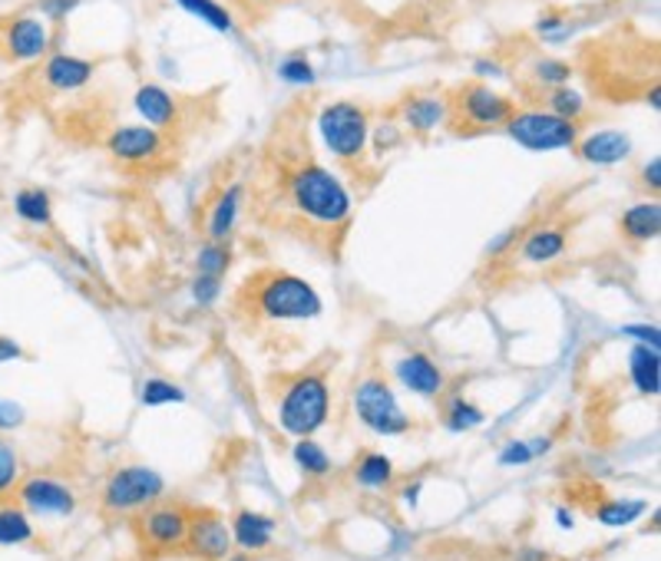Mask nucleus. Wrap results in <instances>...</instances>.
I'll use <instances>...</instances> for the list:
<instances>
[{
  "label": "nucleus",
  "mask_w": 661,
  "mask_h": 561,
  "mask_svg": "<svg viewBox=\"0 0 661 561\" xmlns=\"http://www.w3.org/2000/svg\"><path fill=\"white\" fill-rule=\"evenodd\" d=\"M288 198L305 218H311L314 225H324V228H338L351 218V192L324 165L295 169L288 179Z\"/></svg>",
  "instance_id": "obj_1"
},
{
  "label": "nucleus",
  "mask_w": 661,
  "mask_h": 561,
  "mask_svg": "<svg viewBox=\"0 0 661 561\" xmlns=\"http://www.w3.org/2000/svg\"><path fill=\"white\" fill-rule=\"evenodd\" d=\"M331 413V393H328V380L318 374H305L295 377L278 403V423L285 433L305 440L314 436Z\"/></svg>",
  "instance_id": "obj_2"
},
{
  "label": "nucleus",
  "mask_w": 661,
  "mask_h": 561,
  "mask_svg": "<svg viewBox=\"0 0 661 561\" xmlns=\"http://www.w3.org/2000/svg\"><path fill=\"white\" fill-rule=\"evenodd\" d=\"M255 308L268 321H314L324 311V301L305 278L271 274L255 291Z\"/></svg>",
  "instance_id": "obj_3"
},
{
  "label": "nucleus",
  "mask_w": 661,
  "mask_h": 561,
  "mask_svg": "<svg viewBox=\"0 0 661 561\" xmlns=\"http://www.w3.org/2000/svg\"><path fill=\"white\" fill-rule=\"evenodd\" d=\"M318 132L328 145V152L341 162H358L367 149L371 139V119L367 109L351 103V99H338L328 103L318 112Z\"/></svg>",
  "instance_id": "obj_4"
},
{
  "label": "nucleus",
  "mask_w": 661,
  "mask_h": 561,
  "mask_svg": "<svg viewBox=\"0 0 661 561\" xmlns=\"http://www.w3.org/2000/svg\"><path fill=\"white\" fill-rule=\"evenodd\" d=\"M503 129L516 145L530 152H556L579 142V122L559 119L550 109H513Z\"/></svg>",
  "instance_id": "obj_5"
},
{
  "label": "nucleus",
  "mask_w": 661,
  "mask_h": 561,
  "mask_svg": "<svg viewBox=\"0 0 661 561\" xmlns=\"http://www.w3.org/2000/svg\"><path fill=\"white\" fill-rule=\"evenodd\" d=\"M162 496H166V479L156 470H149V466H122V470H116L106 479V486L99 493V503H103L106 513L122 516V513L149 509Z\"/></svg>",
  "instance_id": "obj_6"
},
{
  "label": "nucleus",
  "mask_w": 661,
  "mask_h": 561,
  "mask_svg": "<svg viewBox=\"0 0 661 561\" xmlns=\"http://www.w3.org/2000/svg\"><path fill=\"white\" fill-rule=\"evenodd\" d=\"M354 410H358L361 423L367 430H374L377 436H404V433H411V417L404 413V407L397 403L394 390L381 377H367L364 384H358Z\"/></svg>",
  "instance_id": "obj_7"
},
{
  "label": "nucleus",
  "mask_w": 661,
  "mask_h": 561,
  "mask_svg": "<svg viewBox=\"0 0 661 561\" xmlns=\"http://www.w3.org/2000/svg\"><path fill=\"white\" fill-rule=\"evenodd\" d=\"M189 519H192V513L182 503H162L159 499L156 506L142 509V516H139V539L156 555L175 552V549L185 546Z\"/></svg>",
  "instance_id": "obj_8"
},
{
  "label": "nucleus",
  "mask_w": 661,
  "mask_h": 561,
  "mask_svg": "<svg viewBox=\"0 0 661 561\" xmlns=\"http://www.w3.org/2000/svg\"><path fill=\"white\" fill-rule=\"evenodd\" d=\"M17 499L30 516H56L66 519L76 509V493L53 476H30L17 483Z\"/></svg>",
  "instance_id": "obj_9"
},
{
  "label": "nucleus",
  "mask_w": 661,
  "mask_h": 561,
  "mask_svg": "<svg viewBox=\"0 0 661 561\" xmlns=\"http://www.w3.org/2000/svg\"><path fill=\"white\" fill-rule=\"evenodd\" d=\"M457 103H460V116L477 129H503L507 119L513 116V103L503 93L490 89L487 83L463 86Z\"/></svg>",
  "instance_id": "obj_10"
},
{
  "label": "nucleus",
  "mask_w": 661,
  "mask_h": 561,
  "mask_svg": "<svg viewBox=\"0 0 661 561\" xmlns=\"http://www.w3.org/2000/svg\"><path fill=\"white\" fill-rule=\"evenodd\" d=\"M232 529L215 516V513H199L189 519L185 546L189 555L199 561H225L232 555Z\"/></svg>",
  "instance_id": "obj_11"
},
{
  "label": "nucleus",
  "mask_w": 661,
  "mask_h": 561,
  "mask_svg": "<svg viewBox=\"0 0 661 561\" xmlns=\"http://www.w3.org/2000/svg\"><path fill=\"white\" fill-rule=\"evenodd\" d=\"M106 149H109L113 159H119L126 165H142V162H152V159L162 155L166 139L152 126H119L106 139Z\"/></svg>",
  "instance_id": "obj_12"
},
{
  "label": "nucleus",
  "mask_w": 661,
  "mask_h": 561,
  "mask_svg": "<svg viewBox=\"0 0 661 561\" xmlns=\"http://www.w3.org/2000/svg\"><path fill=\"white\" fill-rule=\"evenodd\" d=\"M7 53L13 60H36L50 46V26L36 17H17L3 33Z\"/></svg>",
  "instance_id": "obj_13"
},
{
  "label": "nucleus",
  "mask_w": 661,
  "mask_h": 561,
  "mask_svg": "<svg viewBox=\"0 0 661 561\" xmlns=\"http://www.w3.org/2000/svg\"><path fill=\"white\" fill-rule=\"evenodd\" d=\"M401 384L417 397H440L444 393V374L427 354H407L397 360Z\"/></svg>",
  "instance_id": "obj_14"
},
{
  "label": "nucleus",
  "mask_w": 661,
  "mask_h": 561,
  "mask_svg": "<svg viewBox=\"0 0 661 561\" xmlns=\"http://www.w3.org/2000/svg\"><path fill=\"white\" fill-rule=\"evenodd\" d=\"M579 145V155L589 162V165H619L622 159L632 155V139L619 129H603V132H593L586 139L576 142Z\"/></svg>",
  "instance_id": "obj_15"
},
{
  "label": "nucleus",
  "mask_w": 661,
  "mask_h": 561,
  "mask_svg": "<svg viewBox=\"0 0 661 561\" xmlns=\"http://www.w3.org/2000/svg\"><path fill=\"white\" fill-rule=\"evenodd\" d=\"M93 63L89 60H79V56H70V53H56L43 63V79L50 89H60V93H73V89H83L89 79H93Z\"/></svg>",
  "instance_id": "obj_16"
},
{
  "label": "nucleus",
  "mask_w": 661,
  "mask_h": 561,
  "mask_svg": "<svg viewBox=\"0 0 661 561\" xmlns=\"http://www.w3.org/2000/svg\"><path fill=\"white\" fill-rule=\"evenodd\" d=\"M271 536H275V519L271 516H262V513H252V509L235 513V519H232V542L245 555L265 552L271 546Z\"/></svg>",
  "instance_id": "obj_17"
},
{
  "label": "nucleus",
  "mask_w": 661,
  "mask_h": 561,
  "mask_svg": "<svg viewBox=\"0 0 661 561\" xmlns=\"http://www.w3.org/2000/svg\"><path fill=\"white\" fill-rule=\"evenodd\" d=\"M132 103H136V112H139V116L146 119V126H152V129H169V126L179 122V106H175V99H172L162 86H156V83L139 86Z\"/></svg>",
  "instance_id": "obj_18"
},
{
  "label": "nucleus",
  "mask_w": 661,
  "mask_h": 561,
  "mask_svg": "<svg viewBox=\"0 0 661 561\" xmlns=\"http://www.w3.org/2000/svg\"><path fill=\"white\" fill-rule=\"evenodd\" d=\"M242 202H245V185H228L218 202L212 205V215H209V241H228L238 228V215H242Z\"/></svg>",
  "instance_id": "obj_19"
},
{
  "label": "nucleus",
  "mask_w": 661,
  "mask_h": 561,
  "mask_svg": "<svg viewBox=\"0 0 661 561\" xmlns=\"http://www.w3.org/2000/svg\"><path fill=\"white\" fill-rule=\"evenodd\" d=\"M566 245H569V238H566L563 228H556V225L533 228L520 245V258L526 265H553L566 255Z\"/></svg>",
  "instance_id": "obj_20"
},
{
  "label": "nucleus",
  "mask_w": 661,
  "mask_h": 561,
  "mask_svg": "<svg viewBox=\"0 0 661 561\" xmlns=\"http://www.w3.org/2000/svg\"><path fill=\"white\" fill-rule=\"evenodd\" d=\"M629 380L642 397H659L661 390V357L655 347L636 344L629 350Z\"/></svg>",
  "instance_id": "obj_21"
},
{
  "label": "nucleus",
  "mask_w": 661,
  "mask_h": 561,
  "mask_svg": "<svg viewBox=\"0 0 661 561\" xmlns=\"http://www.w3.org/2000/svg\"><path fill=\"white\" fill-rule=\"evenodd\" d=\"M619 228H622V235L629 238V241H636V245H649V241H655L661 235V205L652 198V202H639V205H632L626 215H622V222H619Z\"/></svg>",
  "instance_id": "obj_22"
},
{
  "label": "nucleus",
  "mask_w": 661,
  "mask_h": 561,
  "mask_svg": "<svg viewBox=\"0 0 661 561\" xmlns=\"http://www.w3.org/2000/svg\"><path fill=\"white\" fill-rule=\"evenodd\" d=\"M404 122H407L414 132L427 136V132H434L437 126L447 122V103H444V99H434V96L407 99V103H404Z\"/></svg>",
  "instance_id": "obj_23"
},
{
  "label": "nucleus",
  "mask_w": 661,
  "mask_h": 561,
  "mask_svg": "<svg viewBox=\"0 0 661 561\" xmlns=\"http://www.w3.org/2000/svg\"><path fill=\"white\" fill-rule=\"evenodd\" d=\"M13 212L20 222L33 228H50L53 225V202L43 188H20L13 195Z\"/></svg>",
  "instance_id": "obj_24"
},
{
  "label": "nucleus",
  "mask_w": 661,
  "mask_h": 561,
  "mask_svg": "<svg viewBox=\"0 0 661 561\" xmlns=\"http://www.w3.org/2000/svg\"><path fill=\"white\" fill-rule=\"evenodd\" d=\"M33 542V522L30 513L20 503H0V546H26Z\"/></svg>",
  "instance_id": "obj_25"
},
{
  "label": "nucleus",
  "mask_w": 661,
  "mask_h": 561,
  "mask_svg": "<svg viewBox=\"0 0 661 561\" xmlns=\"http://www.w3.org/2000/svg\"><path fill=\"white\" fill-rule=\"evenodd\" d=\"M354 479L364 489H387L394 483V463L384 453H364L354 466Z\"/></svg>",
  "instance_id": "obj_26"
},
{
  "label": "nucleus",
  "mask_w": 661,
  "mask_h": 561,
  "mask_svg": "<svg viewBox=\"0 0 661 561\" xmlns=\"http://www.w3.org/2000/svg\"><path fill=\"white\" fill-rule=\"evenodd\" d=\"M444 420H447V430H454V433H467V430H477L483 420H487V413L477 407V403H470L467 397H450L447 400V407H444Z\"/></svg>",
  "instance_id": "obj_27"
},
{
  "label": "nucleus",
  "mask_w": 661,
  "mask_h": 561,
  "mask_svg": "<svg viewBox=\"0 0 661 561\" xmlns=\"http://www.w3.org/2000/svg\"><path fill=\"white\" fill-rule=\"evenodd\" d=\"M295 463L301 466L305 476H314V479H321V476L331 473V456H328V450H324L321 443H314L311 436H305V440L295 443Z\"/></svg>",
  "instance_id": "obj_28"
},
{
  "label": "nucleus",
  "mask_w": 661,
  "mask_h": 561,
  "mask_svg": "<svg viewBox=\"0 0 661 561\" xmlns=\"http://www.w3.org/2000/svg\"><path fill=\"white\" fill-rule=\"evenodd\" d=\"M546 109H550L553 116H559V119L579 122L583 112H586V96H583L579 89H573V86H556V89H550V96H546Z\"/></svg>",
  "instance_id": "obj_29"
},
{
  "label": "nucleus",
  "mask_w": 661,
  "mask_h": 561,
  "mask_svg": "<svg viewBox=\"0 0 661 561\" xmlns=\"http://www.w3.org/2000/svg\"><path fill=\"white\" fill-rule=\"evenodd\" d=\"M232 268V245L228 241H205L195 255V271L199 274H212V278H225V271Z\"/></svg>",
  "instance_id": "obj_30"
},
{
  "label": "nucleus",
  "mask_w": 661,
  "mask_h": 561,
  "mask_svg": "<svg viewBox=\"0 0 661 561\" xmlns=\"http://www.w3.org/2000/svg\"><path fill=\"white\" fill-rule=\"evenodd\" d=\"M179 7L189 10L192 17H199L202 23H209V26L218 30V33H232V30H235L232 13H228L218 0H179Z\"/></svg>",
  "instance_id": "obj_31"
},
{
  "label": "nucleus",
  "mask_w": 661,
  "mask_h": 561,
  "mask_svg": "<svg viewBox=\"0 0 661 561\" xmlns=\"http://www.w3.org/2000/svg\"><path fill=\"white\" fill-rule=\"evenodd\" d=\"M646 513V503H622V499H606L603 506H596V519L609 529H622L632 526L639 516Z\"/></svg>",
  "instance_id": "obj_32"
},
{
  "label": "nucleus",
  "mask_w": 661,
  "mask_h": 561,
  "mask_svg": "<svg viewBox=\"0 0 661 561\" xmlns=\"http://www.w3.org/2000/svg\"><path fill=\"white\" fill-rule=\"evenodd\" d=\"M139 400L142 407H169V403H182L185 400V390L172 380H162V377H149L139 390Z\"/></svg>",
  "instance_id": "obj_33"
},
{
  "label": "nucleus",
  "mask_w": 661,
  "mask_h": 561,
  "mask_svg": "<svg viewBox=\"0 0 661 561\" xmlns=\"http://www.w3.org/2000/svg\"><path fill=\"white\" fill-rule=\"evenodd\" d=\"M278 76H281L288 86H314V79H318L314 66H311L301 53L285 56V60L278 63Z\"/></svg>",
  "instance_id": "obj_34"
},
{
  "label": "nucleus",
  "mask_w": 661,
  "mask_h": 561,
  "mask_svg": "<svg viewBox=\"0 0 661 561\" xmlns=\"http://www.w3.org/2000/svg\"><path fill=\"white\" fill-rule=\"evenodd\" d=\"M17 483H20V456H17V450L0 433V499L10 489H17Z\"/></svg>",
  "instance_id": "obj_35"
},
{
  "label": "nucleus",
  "mask_w": 661,
  "mask_h": 561,
  "mask_svg": "<svg viewBox=\"0 0 661 561\" xmlns=\"http://www.w3.org/2000/svg\"><path fill=\"white\" fill-rule=\"evenodd\" d=\"M533 76L543 83V86H569V79H573V66L569 63H563V60H540L536 66H533Z\"/></svg>",
  "instance_id": "obj_36"
},
{
  "label": "nucleus",
  "mask_w": 661,
  "mask_h": 561,
  "mask_svg": "<svg viewBox=\"0 0 661 561\" xmlns=\"http://www.w3.org/2000/svg\"><path fill=\"white\" fill-rule=\"evenodd\" d=\"M218 298H222V278H212V274H195L192 278V301L199 308H212Z\"/></svg>",
  "instance_id": "obj_37"
},
{
  "label": "nucleus",
  "mask_w": 661,
  "mask_h": 561,
  "mask_svg": "<svg viewBox=\"0 0 661 561\" xmlns=\"http://www.w3.org/2000/svg\"><path fill=\"white\" fill-rule=\"evenodd\" d=\"M536 33H540L543 40H550V43H559V40H566V36H573V23H569L566 17H559V13H546V17H540Z\"/></svg>",
  "instance_id": "obj_38"
},
{
  "label": "nucleus",
  "mask_w": 661,
  "mask_h": 561,
  "mask_svg": "<svg viewBox=\"0 0 661 561\" xmlns=\"http://www.w3.org/2000/svg\"><path fill=\"white\" fill-rule=\"evenodd\" d=\"M622 337H632L636 344H646V347H661V331L655 324H626L622 331H619Z\"/></svg>",
  "instance_id": "obj_39"
},
{
  "label": "nucleus",
  "mask_w": 661,
  "mask_h": 561,
  "mask_svg": "<svg viewBox=\"0 0 661 561\" xmlns=\"http://www.w3.org/2000/svg\"><path fill=\"white\" fill-rule=\"evenodd\" d=\"M536 456H533V450H530V443L526 440H513L503 453H500V466H526V463H533Z\"/></svg>",
  "instance_id": "obj_40"
},
{
  "label": "nucleus",
  "mask_w": 661,
  "mask_h": 561,
  "mask_svg": "<svg viewBox=\"0 0 661 561\" xmlns=\"http://www.w3.org/2000/svg\"><path fill=\"white\" fill-rule=\"evenodd\" d=\"M23 420H26L23 407L13 403V400H3V397H0V433H7V430H20Z\"/></svg>",
  "instance_id": "obj_41"
},
{
  "label": "nucleus",
  "mask_w": 661,
  "mask_h": 561,
  "mask_svg": "<svg viewBox=\"0 0 661 561\" xmlns=\"http://www.w3.org/2000/svg\"><path fill=\"white\" fill-rule=\"evenodd\" d=\"M520 235H523V228H507V231H500L490 245H487V255L490 258H500V255H510L513 251V245L520 241Z\"/></svg>",
  "instance_id": "obj_42"
},
{
  "label": "nucleus",
  "mask_w": 661,
  "mask_h": 561,
  "mask_svg": "<svg viewBox=\"0 0 661 561\" xmlns=\"http://www.w3.org/2000/svg\"><path fill=\"white\" fill-rule=\"evenodd\" d=\"M397 142H401V129H397L394 122H384V126H377V132H374V149H377V155L391 152Z\"/></svg>",
  "instance_id": "obj_43"
},
{
  "label": "nucleus",
  "mask_w": 661,
  "mask_h": 561,
  "mask_svg": "<svg viewBox=\"0 0 661 561\" xmlns=\"http://www.w3.org/2000/svg\"><path fill=\"white\" fill-rule=\"evenodd\" d=\"M76 7H79V0H40V10H43L50 20H63V17H70Z\"/></svg>",
  "instance_id": "obj_44"
},
{
  "label": "nucleus",
  "mask_w": 661,
  "mask_h": 561,
  "mask_svg": "<svg viewBox=\"0 0 661 561\" xmlns=\"http://www.w3.org/2000/svg\"><path fill=\"white\" fill-rule=\"evenodd\" d=\"M642 182L652 188V195H659L661 188V155H652L646 165H642Z\"/></svg>",
  "instance_id": "obj_45"
},
{
  "label": "nucleus",
  "mask_w": 661,
  "mask_h": 561,
  "mask_svg": "<svg viewBox=\"0 0 661 561\" xmlns=\"http://www.w3.org/2000/svg\"><path fill=\"white\" fill-rule=\"evenodd\" d=\"M23 357V347L10 337L0 334V364H10V360H20Z\"/></svg>",
  "instance_id": "obj_46"
},
{
  "label": "nucleus",
  "mask_w": 661,
  "mask_h": 561,
  "mask_svg": "<svg viewBox=\"0 0 661 561\" xmlns=\"http://www.w3.org/2000/svg\"><path fill=\"white\" fill-rule=\"evenodd\" d=\"M473 66H477L480 76H503V66L497 60H477Z\"/></svg>",
  "instance_id": "obj_47"
},
{
  "label": "nucleus",
  "mask_w": 661,
  "mask_h": 561,
  "mask_svg": "<svg viewBox=\"0 0 661 561\" xmlns=\"http://www.w3.org/2000/svg\"><path fill=\"white\" fill-rule=\"evenodd\" d=\"M420 489H424V483H414V486H407V489H404V503H407L411 509L417 506V499H420Z\"/></svg>",
  "instance_id": "obj_48"
},
{
  "label": "nucleus",
  "mask_w": 661,
  "mask_h": 561,
  "mask_svg": "<svg viewBox=\"0 0 661 561\" xmlns=\"http://www.w3.org/2000/svg\"><path fill=\"white\" fill-rule=\"evenodd\" d=\"M516 561H550V555L540 552V549H523V552L516 555Z\"/></svg>",
  "instance_id": "obj_49"
},
{
  "label": "nucleus",
  "mask_w": 661,
  "mask_h": 561,
  "mask_svg": "<svg viewBox=\"0 0 661 561\" xmlns=\"http://www.w3.org/2000/svg\"><path fill=\"white\" fill-rule=\"evenodd\" d=\"M661 89H659V83H655V86H652V89H649V93H646V103H649V106H652V112H659L661 109Z\"/></svg>",
  "instance_id": "obj_50"
},
{
  "label": "nucleus",
  "mask_w": 661,
  "mask_h": 561,
  "mask_svg": "<svg viewBox=\"0 0 661 561\" xmlns=\"http://www.w3.org/2000/svg\"><path fill=\"white\" fill-rule=\"evenodd\" d=\"M556 519H559V526H563V529H573V526H576L569 509H556Z\"/></svg>",
  "instance_id": "obj_51"
},
{
  "label": "nucleus",
  "mask_w": 661,
  "mask_h": 561,
  "mask_svg": "<svg viewBox=\"0 0 661 561\" xmlns=\"http://www.w3.org/2000/svg\"><path fill=\"white\" fill-rule=\"evenodd\" d=\"M225 561H248V555L242 552V555H228V559H225Z\"/></svg>",
  "instance_id": "obj_52"
},
{
  "label": "nucleus",
  "mask_w": 661,
  "mask_h": 561,
  "mask_svg": "<svg viewBox=\"0 0 661 561\" xmlns=\"http://www.w3.org/2000/svg\"><path fill=\"white\" fill-rule=\"evenodd\" d=\"M258 3H265V0H258Z\"/></svg>",
  "instance_id": "obj_53"
}]
</instances>
